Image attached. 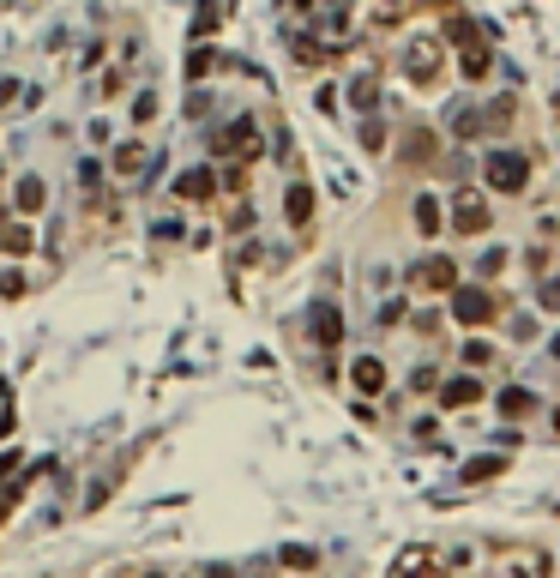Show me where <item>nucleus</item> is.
Here are the masks:
<instances>
[{
    "label": "nucleus",
    "mask_w": 560,
    "mask_h": 578,
    "mask_svg": "<svg viewBox=\"0 0 560 578\" xmlns=\"http://www.w3.org/2000/svg\"><path fill=\"white\" fill-rule=\"evenodd\" d=\"M392 578H440V566H434V555H428V548H410V555L392 566Z\"/></svg>",
    "instance_id": "5"
},
{
    "label": "nucleus",
    "mask_w": 560,
    "mask_h": 578,
    "mask_svg": "<svg viewBox=\"0 0 560 578\" xmlns=\"http://www.w3.org/2000/svg\"><path fill=\"white\" fill-rule=\"evenodd\" d=\"M530 404H537V398H530V392H519V386H512V392H501V410H506V416H530Z\"/></svg>",
    "instance_id": "17"
},
{
    "label": "nucleus",
    "mask_w": 560,
    "mask_h": 578,
    "mask_svg": "<svg viewBox=\"0 0 560 578\" xmlns=\"http://www.w3.org/2000/svg\"><path fill=\"white\" fill-rule=\"evenodd\" d=\"M488 67H494V60H488V49H482V42H470V49H464V60H458V73H464L470 84L488 79Z\"/></svg>",
    "instance_id": "9"
},
{
    "label": "nucleus",
    "mask_w": 560,
    "mask_h": 578,
    "mask_svg": "<svg viewBox=\"0 0 560 578\" xmlns=\"http://www.w3.org/2000/svg\"><path fill=\"white\" fill-rule=\"evenodd\" d=\"M350 102L374 115V102H380V84H374V79H356V84H350Z\"/></svg>",
    "instance_id": "15"
},
{
    "label": "nucleus",
    "mask_w": 560,
    "mask_h": 578,
    "mask_svg": "<svg viewBox=\"0 0 560 578\" xmlns=\"http://www.w3.org/2000/svg\"><path fill=\"white\" fill-rule=\"evenodd\" d=\"M181 200H211V175H193V169H187V175H181Z\"/></svg>",
    "instance_id": "14"
},
{
    "label": "nucleus",
    "mask_w": 560,
    "mask_h": 578,
    "mask_svg": "<svg viewBox=\"0 0 560 578\" xmlns=\"http://www.w3.org/2000/svg\"><path fill=\"white\" fill-rule=\"evenodd\" d=\"M476 398H488V392H482V379H470V374L446 386V404H452V410H470V404H476Z\"/></svg>",
    "instance_id": "8"
},
{
    "label": "nucleus",
    "mask_w": 560,
    "mask_h": 578,
    "mask_svg": "<svg viewBox=\"0 0 560 578\" xmlns=\"http://www.w3.org/2000/svg\"><path fill=\"white\" fill-rule=\"evenodd\" d=\"M283 218L296 223V229H301V223H307V218H314V193H307L301 181H296V187H289V193H283Z\"/></svg>",
    "instance_id": "6"
},
{
    "label": "nucleus",
    "mask_w": 560,
    "mask_h": 578,
    "mask_svg": "<svg viewBox=\"0 0 560 578\" xmlns=\"http://www.w3.org/2000/svg\"><path fill=\"white\" fill-rule=\"evenodd\" d=\"M314 338H320V343H338V338H343V319L332 314V301H320V307H314Z\"/></svg>",
    "instance_id": "10"
},
{
    "label": "nucleus",
    "mask_w": 560,
    "mask_h": 578,
    "mask_svg": "<svg viewBox=\"0 0 560 578\" xmlns=\"http://www.w3.org/2000/svg\"><path fill=\"white\" fill-rule=\"evenodd\" d=\"M440 223H446L440 200H434V193H422V200H416V229H422V236H434V229H440Z\"/></svg>",
    "instance_id": "11"
},
{
    "label": "nucleus",
    "mask_w": 560,
    "mask_h": 578,
    "mask_svg": "<svg viewBox=\"0 0 560 578\" xmlns=\"http://www.w3.org/2000/svg\"><path fill=\"white\" fill-rule=\"evenodd\" d=\"M19 211H42V181L37 175L19 181Z\"/></svg>",
    "instance_id": "16"
},
{
    "label": "nucleus",
    "mask_w": 560,
    "mask_h": 578,
    "mask_svg": "<svg viewBox=\"0 0 560 578\" xmlns=\"http://www.w3.org/2000/svg\"><path fill=\"white\" fill-rule=\"evenodd\" d=\"M428 151H440V139H434L428 127H416V133L404 139V163H428Z\"/></svg>",
    "instance_id": "12"
},
{
    "label": "nucleus",
    "mask_w": 560,
    "mask_h": 578,
    "mask_svg": "<svg viewBox=\"0 0 560 578\" xmlns=\"http://www.w3.org/2000/svg\"><path fill=\"white\" fill-rule=\"evenodd\" d=\"M482 175H488L494 193H524V187H530V157H524V151H488V157H482Z\"/></svg>",
    "instance_id": "1"
},
{
    "label": "nucleus",
    "mask_w": 560,
    "mask_h": 578,
    "mask_svg": "<svg viewBox=\"0 0 560 578\" xmlns=\"http://www.w3.org/2000/svg\"><path fill=\"white\" fill-rule=\"evenodd\" d=\"M404 73H410L416 84H434V79H440V42L416 37L410 49H404Z\"/></svg>",
    "instance_id": "3"
},
{
    "label": "nucleus",
    "mask_w": 560,
    "mask_h": 578,
    "mask_svg": "<svg viewBox=\"0 0 560 578\" xmlns=\"http://www.w3.org/2000/svg\"><path fill=\"white\" fill-rule=\"evenodd\" d=\"M139 163H145L139 145H120V151H115V169H120V175H139Z\"/></svg>",
    "instance_id": "18"
},
{
    "label": "nucleus",
    "mask_w": 560,
    "mask_h": 578,
    "mask_svg": "<svg viewBox=\"0 0 560 578\" xmlns=\"http://www.w3.org/2000/svg\"><path fill=\"white\" fill-rule=\"evenodd\" d=\"M380 379H386L380 356H361V361H356V386H361V392H380Z\"/></svg>",
    "instance_id": "13"
},
{
    "label": "nucleus",
    "mask_w": 560,
    "mask_h": 578,
    "mask_svg": "<svg viewBox=\"0 0 560 578\" xmlns=\"http://www.w3.org/2000/svg\"><path fill=\"white\" fill-rule=\"evenodd\" d=\"M416 283H422V289H452V260H422Z\"/></svg>",
    "instance_id": "7"
},
{
    "label": "nucleus",
    "mask_w": 560,
    "mask_h": 578,
    "mask_svg": "<svg viewBox=\"0 0 560 578\" xmlns=\"http://www.w3.org/2000/svg\"><path fill=\"white\" fill-rule=\"evenodd\" d=\"M127 115H133V120H139V127H145V120L157 115V91H139V97H133V109H127Z\"/></svg>",
    "instance_id": "19"
},
{
    "label": "nucleus",
    "mask_w": 560,
    "mask_h": 578,
    "mask_svg": "<svg viewBox=\"0 0 560 578\" xmlns=\"http://www.w3.org/2000/svg\"><path fill=\"white\" fill-rule=\"evenodd\" d=\"M452 314H458L464 325H488V319H501V296H494V289H458V296H452Z\"/></svg>",
    "instance_id": "2"
},
{
    "label": "nucleus",
    "mask_w": 560,
    "mask_h": 578,
    "mask_svg": "<svg viewBox=\"0 0 560 578\" xmlns=\"http://www.w3.org/2000/svg\"><path fill=\"white\" fill-rule=\"evenodd\" d=\"M488 218H494V211H488V200H482V193H458V211H452V229H458V236L488 229Z\"/></svg>",
    "instance_id": "4"
},
{
    "label": "nucleus",
    "mask_w": 560,
    "mask_h": 578,
    "mask_svg": "<svg viewBox=\"0 0 560 578\" xmlns=\"http://www.w3.org/2000/svg\"><path fill=\"white\" fill-rule=\"evenodd\" d=\"M464 361H470V368H488V361H494V350H488V343H464Z\"/></svg>",
    "instance_id": "20"
}]
</instances>
